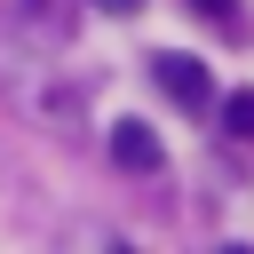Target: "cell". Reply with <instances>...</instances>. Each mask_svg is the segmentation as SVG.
I'll list each match as a JSON object with an SVG mask.
<instances>
[{"instance_id": "7a4b0ae2", "label": "cell", "mask_w": 254, "mask_h": 254, "mask_svg": "<svg viewBox=\"0 0 254 254\" xmlns=\"http://www.w3.org/2000/svg\"><path fill=\"white\" fill-rule=\"evenodd\" d=\"M111 159H119L127 175H159L167 151H159V135H151L143 119H119V127H111Z\"/></svg>"}, {"instance_id": "6da1fadb", "label": "cell", "mask_w": 254, "mask_h": 254, "mask_svg": "<svg viewBox=\"0 0 254 254\" xmlns=\"http://www.w3.org/2000/svg\"><path fill=\"white\" fill-rule=\"evenodd\" d=\"M151 79H159V95H167V103H183V111H206V103H214V79H206V64H198V56H183V48L151 56Z\"/></svg>"}, {"instance_id": "277c9868", "label": "cell", "mask_w": 254, "mask_h": 254, "mask_svg": "<svg viewBox=\"0 0 254 254\" xmlns=\"http://www.w3.org/2000/svg\"><path fill=\"white\" fill-rule=\"evenodd\" d=\"M190 16H198V24H222V32H238V0H190Z\"/></svg>"}, {"instance_id": "5b68a950", "label": "cell", "mask_w": 254, "mask_h": 254, "mask_svg": "<svg viewBox=\"0 0 254 254\" xmlns=\"http://www.w3.org/2000/svg\"><path fill=\"white\" fill-rule=\"evenodd\" d=\"M95 8H111V16H135V8H143V0H95Z\"/></svg>"}, {"instance_id": "3957f363", "label": "cell", "mask_w": 254, "mask_h": 254, "mask_svg": "<svg viewBox=\"0 0 254 254\" xmlns=\"http://www.w3.org/2000/svg\"><path fill=\"white\" fill-rule=\"evenodd\" d=\"M222 127H230L238 143H254V87H230V95H222Z\"/></svg>"}]
</instances>
